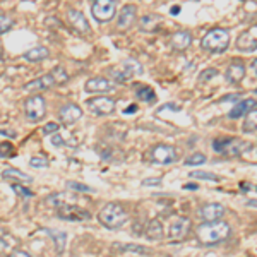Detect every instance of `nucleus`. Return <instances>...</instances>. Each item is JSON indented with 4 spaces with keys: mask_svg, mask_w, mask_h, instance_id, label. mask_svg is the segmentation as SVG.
I'll use <instances>...</instances> for the list:
<instances>
[{
    "mask_svg": "<svg viewBox=\"0 0 257 257\" xmlns=\"http://www.w3.org/2000/svg\"><path fill=\"white\" fill-rule=\"evenodd\" d=\"M230 235V225L226 221H206L197 228V240L202 245L219 243Z\"/></svg>",
    "mask_w": 257,
    "mask_h": 257,
    "instance_id": "f257e3e1",
    "label": "nucleus"
},
{
    "mask_svg": "<svg viewBox=\"0 0 257 257\" xmlns=\"http://www.w3.org/2000/svg\"><path fill=\"white\" fill-rule=\"evenodd\" d=\"M98 219L103 226H106L108 230H117L127 221V213L125 209L120 204H115V202H110L105 208L99 211Z\"/></svg>",
    "mask_w": 257,
    "mask_h": 257,
    "instance_id": "f03ea898",
    "label": "nucleus"
},
{
    "mask_svg": "<svg viewBox=\"0 0 257 257\" xmlns=\"http://www.w3.org/2000/svg\"><path fill=\"white\" fill-rule=\"evenodd\" d=\"M201 45H202V48L208 50V52L221 53V52H225L228 48V45H230V35H228L226 30L216 28V30H211L206 33Z\"/></svg>",
    "mask_w": 257,
    "mask_h": 257,
    "instance_id": "7ed1b4c3",
    "label": "nucleus"
},
{
    "mask_svg": "<svg viewBox=\"0 0 257 257\" xmlns=\"http://www.w3.org/2000/svg\"><path fill=\"white\" fill-rule=\"evenodd\" d=\"M110 74L117 82H127L134 79L136 76H139V74H143V65L136 59H125L120 62V65L111 69Z\"/></svg>",
    "mask_w": 257,
    "mask_h": 257,
    "instance_id": "20e7f679",
    "label": "nucleus"
},
{
    "mask_svg": "<svg viewBox=\"0 0 257 257\" xmlns=\"http://www.w3.org/2000/svg\"><path fill=\"white\" fill-rule=\"evenodd\" d=\"M214 151L225 156H240L248 148V144L242 139L226 138V139H216L213 141Z\"/></svg>",
    "mask_w": 257,
    "mask_h": 257,
    "instance_id": "39448f33",
    "label": "nucleus"
},
{
    "mask_svg": "<svg viewBox=\"0 0 257 257\" xmlns=\"http://www.w3.org/2000/svg\"><path fill=\"white\" fill-rule=\"evenodd\" d=\"M115 9H117V4L113 0H96L91 7V14L99 23H108L115 16Z\"/></svg>",
    "mask_w": 257,
    "mask_h": 257,
    "instance_id": "423d86ee",
    "label": "nucleus"
},
{
    "mask_svg": "<svg viewBox=\"0 0 257 257\" xmlns=\"http://www.w3.org/2000/svg\"><path fill=\"white\" fill-rule=\"evenodd\" d=\"M24 111H26V118L31 122H40L45 117V99L35 94V96L28 98L24 103Z\"/></svg>",
    "mask_w": 257,
    "mask_h": 257,
    "instance_id": "0eeeda50",
    "label": "nucleus"
},
{
    "mask_svg": "<svg viewBox=\"0 0 257 257\" xmlns=\"http://www.w3.org/2000/svg\"><path fill=\"white\" fill-rule=\"evenodd\" d=\"M57 214L65 219V221H88L91 219V213L77 206H70V204H62L57 208Z\"/></svg>",
    "mask_w": 257,
    "mask_h": 257,
    "instance_id": "6e6552de",
    "label": "nucleus"
},
{
    "mask_svg": "<svg viewBox=\"0 0 257 257\" xmlns=\"http://www.w3.org/2000/svg\"><path fill=\"white\" fill-rule=\"evenodd\" d=\"M190 226H192V223H190L189 218H184V216L175 218L172 223H170L168 238L173 240V242H180V240H184L189 235Z\"/></svg>",
    "mask_w": 257,
    "mask_h": 257,
    "instance_id": "1a4fd4ad",
    "label": "nucleus"
},
{
    "mask_svg": "<svg viewBox=\"0 0 257 257\" xmlns=\"http://www.w3.org/2000/svg\"><path fill=\"white\" fill-rule=\"evenodd\" d=\"M86 105H88L91 113L94 115H110L115 110V101L111 98H105V96L91 98L86 101Z\"/></svg>",
    "mask_w": 257,
    "mask_h": 257,
    "instance_id": "9d476101",
    "label": "nucleus"
},
{
    "mask_svg": "<svg viewBox=\"0 0 257 257\" xmlns=\"http://www.w3.org/2000/svg\"><path fill=\"white\" fill-rule=\"evenodd\" d=\"M67 19L70 23V26H72V30L76 33H79V35H86V33H89V23L88 19H86V16L82 14L81 11H76V9H69L67 11Z\"/></svg>",
    "mask_w": 257,
    "mask_h": 257,
    "instance_id": "9b49d317",
    "label": "nucleus"
},
{
    "mask_svg": "<svg viewBox=\"0 0 257 257\" xmlns=\"http://www.w3.org/2000/svg\"><path fill=\"white\" fill-rule=\"evenodd\" d=\"M151 156H153V160H155L156 163H160V165H168V163L177 161L175 148L167 146V144H160V146H156L155 149H153Z\"/></svg>",
    "mask_w": 257,
    "mask_h": 257,
    "instance_id": "f8f14e48",
    "label": "nucleus"
},
{
    "mask_svg": "<svg viewBox=\"0 0 257 257\" xmlns=\"http://www.w3.org/2000/svg\"><path fill=\"white\" fill-rule=\"evenodd\" d=\"M237 48L242 52H252L257 48V26L243 31L237 40Z\"/></svg>",
    "mask_w": 257,
    "mask_h": 257,
    "instance_id": "ddd939ff",
    "label": "nucleus"
},
{
    "mask_svg": "<svg viewBox=\"0 0 257 257\" xmlns=\"http://www.w3.org/2000/svg\"><path fill=\"white\" fill-rule=\"evenodd\" d=\"M81 117H82V111H81L79 106L74 105V103H69V105L62 106L60 111H59V118L64 125H70V123H74Z\"/></svg>",
    "mask_w": 257,
    "mask_h": 257,
    "instance_id": "4468645a",
    "label": "nucleus"
},
{
    "mask_svg": "<svg viewBox=\"0 0 257 257\" xmlns=\"http://www.w3.org/2000/svg\"><path fill=\"white\" fill-rule=\"evenodd\" d=\"M223 214H225V208L218 202H211V204H206L199 209V216L206 221H218Z\"/></svg>",
    "mask_w": 257,
    "mask_h": 257,
    "instance_id": "2eb2a0df",
    "label": "nucleus"
},
{
    "mask_svg": "<svg viewBox=\"0 0 257 257\" xmlns=\"http://www.w3.org/2000/svg\"><path fill=\"white\" fill-rule=\"evenodd\" d=\"M190 43H192V35L185 30L173 33L172 38H170V47H172L173 50H177V52H184V50H187L190 47Z\"/></svg>",
    "mask_w": 257,
    "mask_h": 257,
    "instance_id": "dca6fc26",
    "label": "nucleus"
},
{
    "mask_svg": "<svg viewBox=\"0 0 257 257\" xmlns=\"http://www.w3.org/2000/svg\"><path fill=\"white\" fill-rule=\"evenodd\" d=\"M134 21H136V6H131V4L123 6L117 16V26L120 30H127V28H131L134 24Z\"/></svg>",
    "mask_w": 257,
    "mask_h": 257,
    "instance_id": "f3484780",
    "label": "nucleus"
},
{
    "mask_svg": "<svg viewBox=\"0 0 257 257\" xmlns=\"http://www.w3.org/2000/svg\"><path fill=\"white\" fill-rule=\"evenodd\" d=\"M55 84L57 82H55V79H53L52 74H45V76L38 77V79L28 82V84L24 86V89L31 91V93H36V91H45V89L52 88V86H55Z\"/></svg>",
    "mask_w": 257,
    "mask_h": 257,
    "instance_id": "a211bd4d",
    "label": "nucleus"
},
{
    "mask_svg": "<svg viewBox=\"0 0 257 257\" xmlns=\"http://www.w3.org/2000/svg\"><path fill=\"white\" fill-rule=\"evenodd\" d=\"M257 106V101L254 98H247V99H242V101H238L237 105L231 108V111L228 113V117L230 118H240L242 115H247L248 111H252Z\"/></svg>",
    "mask_w": 257,
    "mask_h": 257,
    "instance_id": "6ab92c4d",
    "label": "nucleus"
},
{
    "mask_svg": "<svg viewBox=\"0 0 257 257\" xmlns=\"http://www.w3.org/2000/svg\"><path fill=\"white\" fill-rule=\"evenodd\" d=\"M111 89H113V84L105 77H93V79L86 82V91L88 93H108Z\"/></svg>",
    "mask_w": 257,
    "mask_h": 257,
    "instance_id": "aec40b11",
    "label": "nucleus"
},
{
    "mask_svg": "<svg viewBox=\"0 0 257 257\" xmlns=\"http://www.w3.org/2000/svg\"><path fill=\"white\" fill-rule=\"evenodd\" d=\"M243 77H245V67H243L240 62L230 64V67L226 69V81L231 82V84H237Z\"/></svg>",
    "mask_w": 257,
    "mask_h": 257,
    "instance_id": "412c9836",
    "label": "nucleus"
},
{
    "mask_svg": "<svg viewBox=\"0 0 257 257\" xmlns=\"http://www.w3.org/2000/svg\"><path fill=\"white\" fill-rule=\"evenodd\" d=\"M160 23H161V18L158 14H146L139 21V30L146 31V33H153V31L158 30Z\"/></svg>",
    "mask_w": 257,
    "mask_h": 257,
    "instance_id": "4be33fe9",
    "label": "nucleus"
},
{
    "mask_svg": "<svg viewBox=\"0 0 257 257\" xmlns=\"http://www.w3.org/2000/svg\"><path fill=\"white\" fill-rule=\"evenodd\" d=\"M115 250L120 252H132V254H139V255H149L151 250L144 245H138V243H113Z\"/></svg>",
    "mask_w": 257,
    "mask_h": 257,
    "instance_id": "5701e85b",
    "label": "nucleus"
},
{
    "mask_svg": "<svg viewBox=\"0 0 257 257\" xmlns=\"http://www.w3.org/2000/svg\"><path fill=\"white\" fill-rule=\"evenodd\" d=\"M48 55L50 53L45 47H35V48L28 50V52L24 53V59H26L28 62H40V60L47 59Z\"/></svg>",
    "mask_w": 257,
    "mask_h": 257,
    "instance_id": "b1692460",
    "label": "nucleus"
},
{
    "mask_svg": "<svg viewBox=\"0 0 257 257\" xmlns=\"http://www.w3.org/2000/svg\"><path fill=\"white\" fill-rule=\"evenodd\" d=\"M146 237L149 240H160L163 237V226H161L160 219H151L146 228Z\"/></svg>",
    "mask_w": 257,
    "mask_h": 257,
    "instance_id": "393cba45",
    "label": "nucleus"
},
{
    "mask_svg": "<svg viewBox=\"0 0 257 257\" xmlns=\"http://www.w3.org/2000/svg\"><path fill=\"white\" fill-rule=\"evenodd\" d=\"M50 237L53 238V242H55V248L57 252H64L65 248V242H67V235L64 233V231H59V230H48Z\"/></svg>",
    "mask_w": 257,
    "mask_h": 257,
    "instance_id": "a878e982",
    "label": "nucleus"
},
{
    "mask_svg": "<svg viewBox=\"0 0 257 257\" xmlns=\"http://www.w3.org/2000/svg\"><path fill=\"white\" fill-rule=\"evenodd\" d=\"M257 131V108L248 111L243 120V132H254Z\"/></svg>",
    "mask_w": 257,
    "mask_h": 257,
    "instance_id": "bb28decb",
    "label": "nucleus"
},
{
    "mask_svg": "<svg viewBox=\"0 0 257 257\" xmlns=\"http://www.w3.org/2000/svg\"><path fill=\"white\" fill-rule=\"evenodd\" d=\"M2 177L4 178H18L19 182H24V184H30V182H33V178L28 175V173H23V172H19V170H14V168L6 170V172L2 173Z\"/></svg>",
    "mask_w": 257,
    "mask_h": 257,
    "instance_id": "cd10ccee",
    "label": "nucleus"
},
{
    "mask_svg": "<svg viewBox=\"0 0 257 257\" xmlns=\"http://www.w3.org/2000/svg\"><path fill=\"white\" fill-rule=\"evenodd\" d=\"M136 96H138L141 101H146V103H153L156 98L155 91H153L149 86H143V88H139L138 91H136Z\"/></svg>",
    "mask_w": 257,
    "mask_h": 257,
    "instance_id": "c85d7f7f",
    "label": "nucleus"
},
{
    "mask_svg": "<svg viewBox=\"0 0 257 257\" xmlns=\"http://www.w3.org/2000/svg\"><path fill=\"white\" fill-rule=\"evenodd\" d=\"M50 74L53 76V79H55L57 84H64V82L69 81V74L65 72V69H62V67H55Z\"/></svg>",
    "mask_w": 257,
    "mask_h": 257,
    "instance_id": "c756f323",
    "label": "nucleus"
},
{
    "mask_svg": "<svg viewBox=\"0 0 257 257\" xmlns=\"http://www.w3.org/2000/svg\"><path fill=\"white\" fill-rule=\"evenodd\" d=\"M190 177L192 178H201V180H209V182H218L219 177L214 175V173H209V172H190Z\"/></svg>",
    "mask_w": 257,
    "mask_h": 257,
    "instance_id": "7c9ffc66",
    "label": "nucleus"
},
{
    "mask_svg": "<svg viewBox=\"0 0 257 257\" xmlns=\"http://www.w3.org/2000/svg\"><path fill=\"white\" fill-rule=\"evenodd\" d=\"M206 161V156L201 155V153H194L192 156H189L187 160H185V165H189V167H194V165H202Z\"/></svg>",
    "mask_w": 257,
    "mask_h": 257,
    "instance_id": "2f4dec72",
    "label": "nucleus"
},
{
    "mask_svg": "<svg viewBox=\"0 0 257 257\" xmlns=\"http://www.w3.org/2000/svg\"><path fill=\"white\" fill-rule=\"evenodd\" d=\"M12 190H14L16 194H19V196H23V197H33V192L30 189H26V187H23V185H19V184H14L12 185Z\"/></svg>",
    "mask_w": 257,
    "mask_h": 257,
    "instance_id": "473e14b6",
    "label": "nucleus"
},
{
    "mask_svg": "<svg viewBox=\"0 0 257 257\" xmlns=\"http://www.w3.org/2000/svg\"><path fill=\"white\" fill-rule=\"evenodd\" d=\"M67 187H69V189H74V190H79V192H93V189H91L89 185L77 184V182H69Z\"/></svg>",
    "mask_w": 257,
    "mask_h": 257,
    "instance_id": "72a5a7b5",
    "label": "nucleus"
},
{
    "mask_svg": "<svg viewBox=\"0 0 257 257\" xmlns=\"http://www.w3.org/2000/svg\"><path fill=\"white\" fill-rule=\"evenodd\" d=\"M214 76H218V70L216 69H206L204 72L199 76V81H208V79H211V77H214Z\"/></svg>",
    "mask_w": 257,
    "mask_h": 257,
    "instance_id": "f704fd0d",
    "label": "nucleus"
},
{
    "mask_svg": "<svg viewBox=\"0 0 257 257\" xmlns=\"http://www.w3.org/2000/svg\"><path fill=\"white\" fill-rule=\"evenodd\" d=\"M30 165H31V167H35V168H45L48 165V161L45 158H38V156H36V158H31Z\"/></svg>",
    "mask_w": 257,
    "mask_h": 257,
    "instance_id": "c9c22d12",
    "label": "nucleus"
},
{
    "mask_svg": "<svg viewBox=\"0 0 257 257\" xmlns=\"http://www.w3.org/2000/svg\"><path fill=\"white\" fill-rule=\"evenodd\" d=\"M0 24H2V26H0V31H2V33L9 31V28H11V19L7 18L6 14H2V16H0Z\"/></svg>",
    "mask_w": 257,
    "mask_h": 257,
    "instance_id": "e433bc0d",
    "label": "nucleus"
},
{
    "mask_svg": "<svg viewBox=\"0 0 257 257\" xmlns=\"http://www.w3.org/2000/svg\"><path fill=\"white\" fill-rule=\"evenodd\" d=\"M55 131H59V125H57L55 122H50L48 125H45V127H43V132H45V134H52V132H55Z\"/></svg>",
    "mask_w": 257,
    "mask_h": 257,
    "instance_id": "4c0bfd02",
    "label": "nucleus"
},
{
    "mask_svg": "<svg viewBox=\"0 0 257 257\" xmlns=\"http://www.w3.org/2000/svg\"><path fill=\"white\" fill-rule=\"evenodd\" d=\"M161 184V178H146L143 180V185H160Z\"/></svg>",
    "mask_w": 257,
    "mask_h": 257,
    "instance_id": "58836bf2",
    "label": "nucleus"
},
{
    "mask_svg": "<svg viewBox=\"0 0 257 257\" xmlns=\"http://www.w3.org/2000/svg\"><path fill=\"white\" fill-rule=\"evenodd\" d=\"M52 144H53V146H64L65 141L62 139L60 136H53V138H52Z\"/></svg>",
    "mask_w": 257,
    "mask_h": 257,
    "instance_id": "ea45409f",
    "label": "nucleus"
},
{
    "mask_svg": "<svg viewBox=\"0 0 257 257\" xmlns=\"http://www.w3.org/2000/svg\"><path fill=\"white\" fill-rule=\"evenodd\" d=\"M240 98V94H226V96L221 98V101H237Z\"/></svg>",
    "mask_w": 257,
    "mask_h": 257,
    "instance_id": "a19ab883",
    "label": "nucleus"
},
{
    "mask_svg": "<svg viewBox=\"0 0 257 257\" xmlns=\"http://www.w3.org/2000/svg\"><path fill=\"white\" fill-rule=\"evenodd\" d=\"M7 151H12V148H11V144H6V143H2V158H6L9 153Z\"/></svg>",
    "mask_w": 257,
    "mask_h": 257,
    "instance_id": "79ce46f5",
    "label": "nucleus"
},
{
    "mask_svg": "<svg viewBox=\"0 0 257 257\" xmlns=\"http://www.w3.org/2000/svg\"><path fill=\"white\" fill-rule=\"evenodd\" d=\"M9 257H31L28 252H24V250H16V252H12V254Z\"/></svg>",
    "mask_w": 257,
    "mask_h": 257,
    "instance_id": "37998d69",
    "label": "nucleus"
},
{
    "mask_svg": "<svg viewBox=\"0 0 257 257\" xmlns=\"http://www.w3.org/2000/svg\"><path fill=\"white\" fill-rule=\"evenodd\" d=\"M250 70H252V74H254V77H257V59L250 62Z\"/></svg>",
    "mask_w": 257,
    "mask_h": 257,
    "instance_id": "c03bdc74",
    "label": "nucleus"
},
{
    "mask_svg": "<svg viewBox=\"0 0 257 257\" xmlns=\"http://www.w3.org/2000/svg\"><path fill=\"white\" fill-rule=\"evenodd\" d=\"M136 111H138V105H131V106H127V108H125V113L127 115L136 113Z\"/></svg>",
    "mask_w": 257,
    "mask_h": 257,
    "instance_id": "a18cd8bd",
    "label": "nucleus"
},
{
    "mask_svg": "<svg viewBox=\"0 0 257 257\" xmlns=\"http://www.w3.org/2000/svg\"><path fill=\"white\" fill-rule=\"evenodd\" d=\"M184 189H187V190H197L199 187H197L196 184H185V185H184Z\"/></svg>",
    "mask_w": 257,
    "mask_h": 257,
    "instance_id": "49530a36",
    "label": "nucleus"
},
{
    "mask_svg": "<svg viewBox=\"0 0 257 257\" xmlns=\"http://www.w3.org/2000/svg\"><path fill=\"white\" fill-rule=\"evenodd\" d=\"M247 206H252V208H257V199H252V201H247Z\"/></svg>",
    "mask_w": 257,
    "mask_h": 257,
    "instance_id": "de8ad7c7",
    "label": "nucleus"
},
{
    "mask_svg": "<svg viewBox=\"0 0 257 257\" xmlns=\"http://www.w3.org/2000/svg\"><path fill=\"white\" fill-rule=\"evenodd\" d=\"M178 12H180V7H178V6L172 7V14H178Z\"/></svg>",
    "mask_w": 257,
    "mask_h": 257,
    "instance_id": "09e8293b",
    "label": "nucleus"
}]
</instances>
